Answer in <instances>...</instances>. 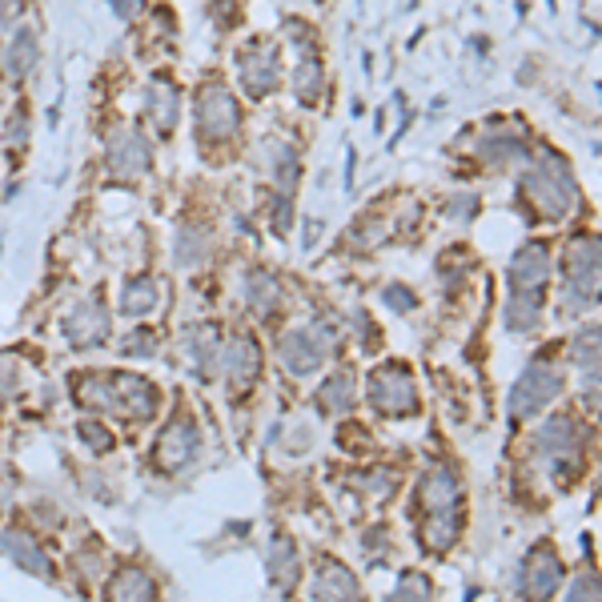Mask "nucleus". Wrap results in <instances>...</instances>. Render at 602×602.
Instances as JSON below:
<instances>
[{"instance_id":"f257e3e1","label":"nucleus","mask_w":602,"mask_h":602,"mask_svg":"<svg viewBox=\"0 0 602 602\" xmlns=\"http://www.w3.org/2000/svg\"><path fill=\"white\" fill-rule=\"evenodd\" d=\"M550 277V249L542 241H526L510 261V306L506 326L514 334H530L542 318V297Z\"/></svg>"},{"instance_id":"f03ea898","label":"nucleus","mask_w":602,"mask_h":602,"mask_svg":"<svg viewBox=\"0 0 602 602\" xmlns=\"http://www.w3.org/2000/svg\"><path fill=\"white\" fill-rule=\"evenodd\" d=\"M522 197L530 201V209L546 221H558L566 217V209L574 205L578 189H574V177L566 169V161L558 157H542L526 177H522Z\"/></svg>"},{"instance_id":"7ed1b4c3","label":"nucleus","mask_w":602,"mask_h":602,"mask_svg":"<svg viewBox=\"0 0 602 602\" xmlns=\"http://www.w3.org/2000/svg\"><path fill=\"white\" fill-rule=\"evenodd\" d=\"M598 301V241L574 237L566 249V281H562V306L566 314H586Z\"/></svg>"},{"instance_id":"20e7f679","label":"nucleus","mask_w":602,"mask_h":602,"mask_svg":"<svg viewBox=\"0 0 602 602\" xmlns=\"http://www.w3.org/2000/svg\"><path fill=\"white\" fill-rule=\"evenodd\" d=\"M330 346H334V330H330L326 322H314V326L289 330V334L277 342V358H281V366H285L293 378H306V374H318V370H322Z\"/></svg>"},{"instance_id":"39448f33","label":"nucleus","mask_w":602,"mask_h":602,"mask_svg":"<svg viewBox=\"0 0 602 602\" xmlns=\"http://www.w3.org/2000/svg\"><path fill=\"white\" fill-rule=\"evenodd\" d=\"M366 394H370V406H378L382 414L406 418V414L418 410V390H414V378H410L406 366H382V370H374Z\"/></svg>"},{"instance_id":"423d86ee","label":"nucleus","mask_w":602,"mask_h":602,"mask_svg":"<svg viewBox=\"0 0 602 602\" xmlns=\"http://www.w3.org/2000/svg\"><path fill=\"white\" fill-rule=\"evenodd\" d=\"M558 390H562L558 370L546 366V362H534V366L514 382V390H510V414H514V418H534L542 406H550V402L558 398Z\"/></svg>"},{"instance_id":"0eeeda50","label":"nucleus","mask_w":602,"mask_h":602,"mask_svg":"<svg viewBox=\"0 0 602 602\" xmlns=\"http://www.w3.org/2000/svg\"><path fill=\"white\" fill-rule=\"evenodd\" d=\"M538 450H542V458L550 462V470H570V474H574L578 454H582V430H578V422L566 418V414L550 418V422L538 430Z\"/></svg>"},{"instance_id":"6e6552de","label":"nucleus","mask_w":602,"mask_h":602,"mask_svg":"<svg viewBox=\"0 0 602 602\" xmlns=\"http://www.w3.org/2000/svg\"><path fill=\"white\" fill-rule=\"evenodd\" d=\"M237 125H241L237 101L225 89H205L197 101V137L201 141H225L237 133Z\"/></svg>"},{"instance_id":"1a4fd4ad","label":"nucleus","mask_w":602,"mask_h":602,"mask_svg":"<svg viewBox=\"0 0 602 602\" xmlns=\"http://www.w3.org/2000/svg\"><path fill=\"white\" fill-rule=\"evenodd\" d=\"M197 450H201V430H197L193 418L181 414L157 438V466L161 470H181V466H189L197 458Z\"/></svg>"},{"instance_id":"9d476101","label":"nucleus","mask_w":602,"mask_h":602,"mask_svg":"<svg viewBox=\"0 0 602 602\" xmlns=\"http://www.w3.org/2000/svg\"><path fill=\"white\" fill-rule=\"evenodd\" d=\"M562 582V558L554 554L550 542H538L530 554H526V566H522V578L518 586L530 594V598H550Z\"/></svg>"},{"instance_id":"9b49d317","label":"nucleus","mask_w":602,"mask_h":602,"mask_svg":"<svg viewBox=\"0 0 602 602\" xmlns=\"http://www.w3.org/2000/svg\"><path fill=\"white\" fill-rule=\"evenodd\" d=\"M65 338L77 350H93L109 338V314L97 297H85L81 306H73V314L65 318Z\"/></svg>"},{"instance_id":"f8f14e48","label":"nucleus","mask_w":602,"mask_h":602,"mask_svg":"<svg viewBox=\"0 0 602 602\" xmlns=\"http://www.w3.org/2000/svg\"><path fill=\"white\" fill-rule=\"evenodd\" d=\"M261 374V346L245 334H237L229 346H225V382H229V394H245Z\"/></svg>"},{"instance_id":"ddd939ff","label":"nucleus","mask_w":602,"mask_h":602,"mask_svg":"<svg viewBox=\"0 0 602 602\" xmlns=\"http://www.w3.org/2000/svg\"><path fill=\"white\" fill-rule=\"evenodd\" d=\"M422 510L426 518L430 514H462V482L454 470L446 466H434L426 478H422Z\"/></svg>"},{"instance_id":"4468645a","label":"nucleus","mask_w":602,"mask_h":602,"mask_svg":"<svg viewBox=\"0 0 602 602\" xmlns=\"http://www.w3.org/2000/svg\"><path fill=\"white\" fill-rule=\"evenodd\" d=\"M109 382H113V402H117V410H125V414H133V418H153V410H157V390H153V382H145L141 374H109Z\"/></svg>"},{"instance_id":"2eb2a0df","label":"nucleus","mask_w":602,"mask_h":602,"mask_svg":"<svg viewBox=\"0 0 602 602\" xmlns=\"http://www.w3.org/2000/svg\"><path fill=\"white\" fill-rule=\"evenodd\" d=\"M109 169L117 173V177H137V173H145L149 165H153V149H149V141L141 137V133H121L113 145H109Z\"/></svg>"},{"instance_id":"dca6fc26","label":"nucleus","mask_w":602,"mask_h":602,"mask_svg":"<svg viewBox=\"0 0 602 602\" xmlns=\"http://www.w3.org/2000/svg\"><path fill=\"white\" fill-rule=\"evenodd\" d=\"M277 53L273 49H249V53H241V85H245V93L249 97H265L273 85H277Z\"/></svg>"},{"instance_id":"f3484780","label":"nucleus","mask_w":602,"mask_h":602,"mask_svg":"<svg viewBox=\"0 0 602 602\" xmlns=\"http://www.w3.org/2000/svg\"><path fill=\"white\" fill-rule=\"evenodd\" d=\"M265 574L277 590H293L301 566H297V546L289 534H273L269 538V550H265Z\"/></svg>"},{"instance_id":"a211bd4d","label":"nucleus","mask_w":602,"mask_h":602,"mask_svg":"<svg viewBox=\"0 0 602 602\" xmlns=\"http://www.w3.org/2000/svg\"><path fill=\"white\" fill-rule=\"evenodd\" d=\"M0 550H5L17 566H25L29 574H37V578H45V582H53V566H49V558H45V550L25 534V530H9L5 538H0Z\"/></svg>"},{"instance_id":"6ab92c4d","label":"nucleus","mask_w":602,"mask_h":602,"mask_svg":"<svg viewBox=\"0 0 602 602\" xmlns=\"http://www.w3.org/2000/svg\"><path fill=\"white\" fill-rule=\"evenodd\" d=\"M358 594H362V582L338 558H322L314 574V598H358Z\"/></svg>"},{"instance_id":"aec40b11","label":"nucleus","mask_w":602,"mask_h":602,"mask_svg":"<svg viewBox=\"0 0 602 602\" xmlns=\"http://www.w3.org/2000/svg\"><path fill=\"white\" fill-rule=\"evenodd\" d=\"M217 338H221V330L213 322L185 330V354H189L197 378H209V370L217 366Z\"/></svg>"},{"instance_id":"412c9836","label":"nucleus","mask_w":602,"mask_h":602,"mask_svg":"<svg viewBox=\"0 0 602 602\" xmlns=\"http://www.w3.org/2000/svg\"><path fill=\"white\" fill-rule=\"evenodd\" d=\"M177 89L169 85V81H153L149 89H145V109H149V117H153V125L161 129V133H173V125H177Z\"/></svg>"},{"instance_id":"4be33fe9","label":"nucleus","mask_w":602,"mask_h":602,"mask_svg":"<svg viewBox=\"0 0 602 602\" xmlns=\"http://www.w3.org/2000/svg\"><path fill=\"white\" fill-rule=\"evenodd\" d=\"M157 301H161L157 281H153V277H133V281H125V289H121V314L145 318V314L157 310Z\"/></svg>"},{"instance_id":"5701e85b","label":"nucleus","mask_w":602,"mask_h":602,"mask_svg":"<svg viewBox=\"0 0 602 602\" xmlns=\"http://www.w3.org/2000/svg\"><path fill=\"white\" fill-rule=\"evenodd\" d=\"M245 301H249V310H257V314H273L277 301H281L277 277H269V273H249V277H245Z\"/></svg>"},{"instance_id":"b1692460","label":"nucleus","mask_w":602,"mask_h":602,"mask_svg":"<svg viewBox=\"0 0 602 602\" xmlns=\"http://www.w3.org/2000/svg\"><path fill=\"white\" fill-rule=\"evenodd\" d=\"M574 366H578V374H582V382H590V394H594V386H598V326H590V330H582L578 338H574Z\"/></svg>"},{"instance_id":"393cba45","label":"nucleus","mask_w":602,"mask_h":602,"mask_svg":"<svg viewBox=\"0 0 602 602\" xmlns=\"http://www.w3.org/2000/svg\"><path fill=\"white\" fill-rule=\"evenodd\" d=\"M318 402H322V410L330 414H346L350 406H354V374L350 370H338V374H330V382L322 386V394H318Z\"/></svg>"},{"instance_id":"a878e982","label":"nucleus","mask_w":602,"mask_h":602,"mask_svg":"<svg viewBox=\"0 0 602 602\" xmlns=\"http://www.w3.org/2000/svg\"><path fill=\"white\" fill-rule=\"evenodd\" d=\"M113 598H157V582L141 570V566H125L113 582H109Z\"/></svg>"},{"instance_id":"bb28decb","label":"nucleus","mask_w":602,"mask_h":602,"mask_svg":"<svg viewBox=\"0 0 602 602\" xmlns=\"http://www.w3.org/2000/svg\"><path fill=\"white\" fill-rule=\"evenodd\" d=\"M33 61H37V37H33L29 29H21V33L13 37V45H9L5 69H9V77H25V73L33 69Z\"/></svg>"},{"instance_id":"cd10ccee","label":"nucleus","mask_w":602,"mask_h":602,"mask_svg":"<svg viewBox=\"0 0 602 602\" xmlns=\"http://www.w3.org/2000/svg\"><path fill=\"white\" fill-rule=\"evenodd\" d=\"M173 257H177V265H197V261H205V257H209V233H205V229L185 225V229L177 233V249H173Z\"/></svg>"},{"instance_id":"c85d7f7f","label":"nucleus","mask_w":602,"mask_h":602,"mask_svg":"<svg viewBox=\"0 0 602 602\" xmlns=\"http://www.w3.org/2000/svg\"><path fill=\"white\" fill-rule=\"evenodd\" d=\"M297 101L301 105H314L318 101V93H322V65L306 53V61H301V69H297Z\"/></svg>"},{"instance_id":"c756f323","label":"nucleus","mask_w":602,"mask_h":602,"mask_svg":"<svg viewBox=\"0 0 602 602\" xmlns=\"http://www.w3.org/2000/svg\"><path fill=\"white\" fill-rule=\"evenodd\" d=\"M482 157L490 161V165H502V161H518V157H526V145H522V137H490V141H482Z\"/></svg>"},{"instance_id":"7c9ffc66","label":"nucleus","mask_w":602,"mask_h":602,"mask_svg":"<svg viewBox=\"0 0 602 602\" xmlns=\"http://www.w3.org/2000/svg\"><path fill=\"white\" fill-rule=\"evenodd\" d=\"M269 161H273V177H277L281 193H289V189H293V181H297V157H293L285 145H273Z\"/></svg>"},{"instance_id":"2f4dec72","label":"nucleus","mask_w":602,"mask_h":602,"mask_svg":"<svg viewBox=\"0 0 602 602\" xmlns=\"http://www.w3.org/2000/svg\"><path fill=\"white\" fill-rule=\"evenodd\" d=\"M17 390H21V362L0 354V402H9Z\"/></svg>"},{"instance_id":"473e14b6","label":"nucleus","mask_w":602,"mask_h":602,"mask_svg":"<svg viewBox=\"0 0 602 602\" xmlns=\"http://www.w3.org/2000/svg\"><path fill=\"white\" fill-rule=\"evenodd\" d=\"M121 354H125V358H153V354H157V338H153L149 330L129 334L125 346H121Z\"/></svg>"},{"instance_id":"72a5a7b5","label":"nucleus","mask_w":602,"mask_h":602,"mask_svg":"<svg viewBox=\"0 0 602 602\" xmlns=\"http://www.w3.org/2000/svg\"><path fill=\"white\" fill-rule=\"evenodd\" d=\"M77 434H81V438H85V446H89V450H97V454L113 446V434H109L105 426H97V422H81V426H77Z\"/></svg>"},{"instance_id":"f704fd0d","label":"nucleus","mask_w":602,"mask_h":602,"mask_svg":"<svg viewBox=\"0 0 602 602\" xmlns=\"http://www.w3.org/2000/svg\"><path fill=\"white\" fill-rule=\"evenodd\" d=\"M426 594H430L426 574H402L394 586V598H426Z\"/></svg>"},{"instance_id":"c9c22d12","label":"nucleus","mask_w":602,"mask_h":602,"mask_svg":"<svg viewBox=\"0 0 602 602\" xmlns=\"http://www.w3.org/2000/svg\"><path fill=\"white\" fill-rule=\"evenodd\" d=\"M386 301H390V306H398V314H410V310L418 306V297H414L406 285H390V289H386Z\"/></svg>"},{"instance_id":"e433bc0d","label":"nucleus","mask_w":602,"mask_h":602,"mask_svg":"<svg viewBox=\"0 0 602 602\" xmlns=\"http://www.w3.org/2000/svg\"><path fill=\"white\" fill-rule=\"evenodd\" d=\"M566 598H598V578L594 574H578L574 586L566 590Z\"/></svg>"},{"instance_id":"4c0bfd02","label":"nucleus","mask_w":602,"mask_h":602,"mask_svg":"<svg viewBox=\"0 0 602 602\" xmlns=\"http://www.w3.org/2000/svg\"><path fill=\"white\" fill-rule=\"evenodd\" d=\"M109 5H113L125 21H133V17H137V9H141V0H109Z\"/></svg>"}]
</instances>
